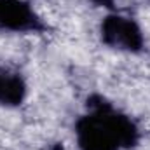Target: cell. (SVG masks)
I'll use <instances>...</instances> for the list:
<instances>
[{
	"label": "cell",
	"instance_id": "obj_1",
	"mask_svg": "<svg viewBox=\"0 0 150 150\" xmlns=\"http://www.w3.org/2000/svg\"><path fill=\"white\" fill-rule=\"evenodd\" d=\"M142 138L134 119L101 94L86 100V112L75 122L79 150H133Z\"/></svg>",
	"mask_w": 150,
	"mask_h": 150
},
{
	"label": "cell",
	"instance_id": "obj_2",
	"mask_svg": "<svg viewBox=\"0 0 150 150\" xmlns=\"http://www.w3.org/2000/svg\"><path fill=\"white\" fill-rule=\"evenodd\" d=\"M100 38L110 49L133 54L142 52L145 47V37L140 25L133 18L122 14H108L103 18L100 25Z\"/></svg>",
	"mask_w": 150,
	"mask_h": 150
},
{
	"label": "cell",
	"instance_id": "obj_3",
	"mask_svg": "<svg viewBox=\"0 0 150 150\" xmlns=\"http://www.w3.org/2000/svg\"><path fill=\"white\" fill-rule=\"evenodd\" d=\"M47 30V23L28 0H0V32L44 33Z\"/></svg>",
	"mask_w": 150,
	"mask_h": 150
},
{
	"label": "cell",
	"instance_id": "obj_4",
	"mask_svg": "<svg viewBox=\"0 0 150 150\" xmlns=\"http://www.w3.org/2000/svg\"><path fill=\"white\" fill-rule=\"evenodd\" d=\"M26 93L28 86L25 77L7 65H0V107H19L25 101Z\"/></svg>",
	"mask_w": 150,
	"mask_h": 150
},
{
	"label": "cell",
	"instance_id": "obj_5",
	"mask_svg": "<svg viewBox=\"0 0 150 150\" xmlns=\"http://www.w3.org/2000/svg\"><path fill=\"white\" fill-rule=\"evenodd\" d=\"M96 7H107V9H115V0H87Z\"/></svg>",
	"mask_w": 150,
	"mask_h": 150
},
{
	"label": "cell",
	"instance_id": "obj_6",
	"mask_svg": "<svg viewBox=\"0 0 150 150\" xmlns=\"http://www.w3.org/2000/svg\"><path fill=\"white\" fill-rule=\"evenodd\" d=\"M52 150H65L63 149V143H56V145L52 147Z\"/></svg>",
	"mask_w": 150,
	"mask_h": 150
}]
</instances>
